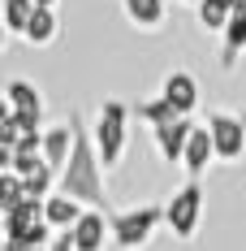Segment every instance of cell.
<instances>
[{"label":"cell","mask_w":246,"mask_h":251,"mask_svg":"<svg viewBox=\"0 0 246 251\" xmlns=\"http://www.w3.org/2000/svg\"><path fill=\"white\" fill-rule=\"evenodd\" d=\"M74 122V151L61 169V191L74 195L78 203H91V208H104L108 203V191H104V160H99L95 134L82 130V117H69Z\"/></svg>","instance_id":"1"},{"label":"cell","mask_w":246,"mask_h":251,"mask_svg":"<svg viewBox=\"0 0 246 251\" xmlns=\"http://www.w3.org/2000/svg\"><path fill=\"white\" fill-rule=\"evenodd\" d=\"M125 122H130V108L121 100H104L99 104V117H95V148H99V160L104 169L121 165V151H125Z\"/></svg>","instance_id":"2"},{"label":"cell","mask_w":246,"mask_h":251,"mask_svg":"<svg viewBox=\"0 0 246 251\" xmlns=\"http://www.w3.org/2000/svg\"><path fill=\"white\" fill-rule=\"evenodd\" d=\"M164 217H169V208H160V203H143V208L117 212V217H112V238H117V247H125V251L143 247Z\"/></svg>","instance_id":"3"},{"label":"cell","mask_w":246,"mask_h":251,"mask_svg":"<svg viewBox=\"0 0 246 251\" xmlns=\"http://www.w3.org/2000/svg\"><path fill=\"white\" fill-rule=\"evenodd\" d=\"M199 212H203V191H199V177H190V182L169 200V217H164V221H169V229L177 238H195Z\"/></svg>","instance_id":"4"},{"label":"cell","mask_w":246,"mask_h":251,"mask_svg":"<svg viewBox=\"0 0 246 251\" xmlns=\"http://www.w3.org/2000/svg\"><path fill=\"white\" fill-rule=\"evenodd\" d=\"M207 130H212V143H216V160H242L246 156V117L212 113Z\"/></svg>","instance_id":"5"},{"label":"cell","mask_w":246,"mask_h":251,"mask_svg":"<svg viewBox=\"0 0 246 251\" xmlns=\"http://www.w3.org/2000/svg\"><path fill=\"white\" fill-rule=\"evenodd\" d=\"M4 104L22 117L26 130H39V122H44V96H39L26 78H9V87H4Z\"/></svg>","instance_id":"6"},{"label":"cell","mask_w":246,"mask_h":251,"mask_svg":"<svg viewBox=\"0 0 246 251\" xmlns=\"http://www.w3.org/2000/svg\"><path fill=\"white\" fill-rule=\"evenodd\" d=\"M190 130H195V122H190V117H173V122L151 126V134H156V148H160V156H164V165H173V160H181V156H186Z\"/></svg>","instance_id":"7"},{"label":"cell","mask_w":246,"mask_h":251,"mask_svg":"<svg viewBox=\"0 0 246 251\" xmlns=\"http://www.w3.org/2000/svg\"><path fill=\"white\" fill-rule=\"evenodd\" d=\"M160 96L181 113V117H190L199 104V82L195 74H186V70H173V74H164V87H160Z\"/></svg>","instance_id":"8"},{"label":"cell","mask_w":246,"mask_h":251,"mask_svg":"<svg viewBox=\"0 0 246 251\" xmlns=\"http://www.w3.org/2000/svg\"><path fill=\"white\" fill-rule=\"evenodd\" d=\"M224 44H221V65L224 70H233L238 65V56L246 52V0H233V18H229V26L221 30Z\"/></svg>","instance_id":"9"},{"label":"cell","mask_w":246,"mask_h":251,"mask_svg":"<svg viewBox=\"0 0 246 251\" xmlns=\"http://www.w3.org/2000/svg\"><path fill=\"white\" fill-rule=\"evenodd\" d=\"M212 160H216L212 130H207V126H195V130H190V143H186V156H181V165H186V174H190V177H199Z\"/></svg>","instance_id":"10"},{"label":"cell","mask_w":246,"mask_h":251,"mask_svg":"<svg viewBox=\"0 0 246 251\" xmlns=\"http://www.w3.org/2000/svg\"><path fill=\"white\" fill-rule=\"evenodd\" d=\"M39 221H48V217H44V200L26 195L18 208L4 212V238H26V229H35Z\"/></svg>","instance_id":"11"},{"label":"cell","mask_w":246,"mask_h":251,"mask_svg":"<svg viewBox=\"0 0 246 251\" xmlns=\"http://www.w3.org/2000/svg\"><path fill=\"white\" fill-rule=\"evenodd\" d=\"M108 229H112V221H104V208L82 212V221L74 226V243H78V251H104Z\"/></svg>","instance_id":"12"},{"label":"cell","mask_w":246,"mask_h":251,"mask_svg":"<svg viewBox=\"0 0 246 251\" xmlns=\"http://www.w3.org/2000/svg\"><path fill=\"white\" fill-rule=\"evenodd\" d=\"M44 217H48L52 229H74L78 221H82V203H78L74 195H65V191H56V195L44 200Z\"/></svg>","instance_id":"13"},{"label":"cell","mask_w":246,"mask_h":251,"mask_svg":"<svg viewBox=\"0 0 246 251\" xmlns=\"http://www.w3.org/2000/svg\"><path fill=\"white\" fill-rule=\"evenodd\" d=\"M169 0H121V9H125V22L130 26H138V30H160L164 26V9Z\"/></svg>","instance_id":"14"},{"label":"cell","mask_w":246,"mask_h":251,"mask_svg":"<svg viewBox=\"0 0 246 251\" xmlns=\"http://www.w3.org/2000/svg\"><path fill=\"white\" fill-rule=\"evenodd\" d=\"M69 151H74V122H65V126H52V130H44V160H48L52 169H65Z\"/></svg>","instance_id":"15"},{"label":"cell","mask_w":246,"mask_h":251,"mask_svg":"<svg viewBox=\"0 0 246 251\" xmlns=\"http://www.w3.org/2000/svg\"><path fill=\"white\" fill-rule=\"evenodd\" d=\"M56 30H61V22H56V13H52L48 4H39L35 9V18H30V26H26V44H35V48H48L52 39H56Z\"/></svg>","instance_id":"16"},{"label":"cell","mask_w":246,"mask_h":251,"mask_svg":"<svg viewBox=\"0 0 246 251\" xmlns=\"http://www.w3.org/2000/svg\"><path fill=\"white\" fill-rule=\"evenodd\" d=\"M195 18L203 30H224L229 18H233V0H199L195 4Z\"/></svg>","instance_id":"17"},{"label":"cell","mask_w":246,"mask_h":251,"mask_svg":"<svg viewBox=\"0 0 246 251\" xmlns=\"http://www.w3.org/2000/svg\"><path fill=\"white\" fill-rule=\"evenodd\" d=\"M35 9H39L35 0H4V30H9V35H26Z\"/></svg>","instance_id":"18"},{"label":"cell","mask_w":246,"mask_h":251,"mask_svg":"<svg viewBox=\"0 0 246 251\" xmlns=\"http://www.w3.org/2000/svg\"><path fill=\"white\" fill-rule=\"evenodd\" d=\"M134 113H138V122H147V126H160V122L181 117V113H177L164 96H156V100H138V104H134Z\"/></svg>","instance_id":"19"},{"label":"cell","mask_w":246,"mask_h":251,"mask_svg":"<svg viewBox=\"0 0 246 251\" xmlns=\"http://www.w3.org/2000/svg\"><path fill=\"white\" fill-rule=\"evenodd\" d=\"M22 200H26V177L13 174V169H4V177H0V212L18 208Z\"/></svg>","instance_id":"20"},{"label":"cell","mask_w":246,"mask_h":251,"mask_svg":"<svg viewBox=\"0 0 246 251\" xmlns=\"http://www.w3.org/2000/svg\"><path fill=\"white\" fill-rule=\"evenodd\" d=\"M56 174H61V169H52V165H39L35 174L26 177V195H35V200H48V195H52V182H56Z\"/></svg>","instance_id":"21"},{"label":"cell","mask_w":246,"mask_h":251,"mask_svg":"<svg viewBox=\"0 0 246 251\" xmlns=\"http://www.w3.org/2000/svg\"><path fill=\"white\" fill-rule=\"evenodd\" d=\"M35 4H48V9H52V4H56V0H35Z\"/></svg>","instance_id":"22"},{"label":"cell","mask_w":246,"mask_h":251,"mask_svg":"<svg viewBox=\"0 0 246 251\" xmlns=\"http://www.w3.org/2000/svg\"><path fill=\"white\" fill-rule=\"evenodd\" d=\"M177 4H199V0H177Z\"/></svg>","instance_id":"23"},{"label":"cell","mask_w":246,"mask_h":251,"mask_svg":"<svg viewBox=\"0 0 246 251\" xmlns=\"http://www.w3.org/2000/svg\"><path fill=\"white\" fill-rule=\"evenodd\" d=\"M242 117H246V113H242Z\"/></svg>","instance_id":"24"}]
</instances>
